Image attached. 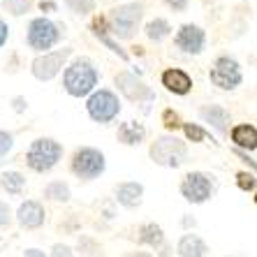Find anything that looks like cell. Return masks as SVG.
Masks as SVG:
<instances>
[{"label":"cell","mask_w":257,"mask_h":257,"mask_svg":"<svg viewBox=\"0 0 257 257\" xmlns=\"http://www.w3.org/2000/svg\"><path fill=\"white\" fill-rule=\"evenodd\" d=\"M86 111L95 123H111L120 114V100L114 90L95 88L86 100Z\"/></svg>","instance_id":"52a82bcc"},{"label":"cell","mask_w":257,"mask_h":257,"mask_svg":"<svg viewBox=\"0 0 257 257\" xmlns=\"http://www.w3.org/2000/svg\"><path fill=\"white\" fill-rule=\"evenodd\" d=\"M63 33H65V26L63 24H56V21H51L47 17H35V19H30V24H28L26 42L37 54H47V51H51L60 42Z\"/></svg>","instance_id":"7a4b0ae2"},{"label":"cell","mask_w":257,"mask_h":257,"mask_svg":"<svg viewBox=\"0 0 257 257\" xmlns=\"http://www.w3.org/2000/svg\"><path fill=\"white\" fill-rule=\"evenodd\" d=\"M65 5L77 17H88L90 12H95V0H65Z\"/></svg>","instance_id":"d4e9b609"},{"label":"cell","mask_w":257,"mask_h":257,"mask_svg":"<svg viewBox=\"0 0 257 257\" xmlns=\"http://www.w3.org/2000/svg\"><path fill=\"white\" fill-rule=\"evenodd\" d=\"M93 257H104V255H93Z\"/></svg>","instance_id":"f35d334b"},{"label":"cell","mask_w":257,"mask_h":257,"mask_svg":"<svg viewBox=\"0 0 257 257\" xmlns=\"http://www.w3.org/2000/svg\"><path fill=\"white\" fill-rule=\"evenodd\" d=\"M236 186L243 192H252L255 190V174L252 172H239L236 174Z\"/></svg>","instance_id":"f1b7e54d"},{"label":"cell","mask_w":257,"mask_h":257,"mask_svg":"<svg viewBox=\"0 0 257 257\" xmlns=\"http://www.w3.org/2000/svg\"><path fill=\"white\" fill-rule=\"evenodd\" d=\"M63 158V146L51 137H37L26 151L28 167L37 174H47L56 167Z\"/></svg>","instance_id":"277c9868"},{"label":"cell","mask_w":257,"mask_h":257,"mask_svg":"<svg viewBox=\"0 0 257 257\" xmlns=\"http://www.w3.org/2000/svg\"><path fill=\"white\" fill-rule=\"evenodd\" d=\"M14 146V135L7 130H0V158H5Z\"/></svg>","instance_id":"f546056e"},{"label":"cell","mask_w":257,"mask_h":257,"mask_svg":"<svg viewBox=\"0 0 257 257\" xmlns=\"http://www.w3.org/2000/svg\"><path fill=\"white\" fill-rule=\"evenodd\" d=\"M7 40H10V26L5 19H0V49L7 44Z\"/></svg>","instance_id":"836d02e7"},{"label":"cell","mask_w":257,"mask_h":257,"mask_svg":"<svg viewBox=\"0 0 257 257\" xmlns=\"http://www.w3.org/2000/svg\"><path fill=\"white\" fill-rule=\"evenodd\" d=\"M206 250L209 248H206L204 239L197 236V234H183L179 239V243H176V252L181 257H204Z\"/></svg>","instance_id":"ffe728a7"},{"label":"cell","mask_w":257,"mask_h":257,"mask_svg":"<svg viewBox=\"0 0 257 257\" xmlns=\"http://www.w3.org/2000/svg\"><path fill=\"white\" fill-rule=\"evenodd\" d=\"M139 243L151 245V248H162L165 245V232L156 222H146L139 227Z\"/></svg>","instance_id":"7402d4cb"},{"label":"cell","mask_w":257,"mask_h":257,"mask_svg":"<svg viewBox=\"0 0 257 257\" xmlns=\"http://www.w3.org/2000/svg\"><path fill=\"white\" fill-rule=\"evenodd\" d=\"M165 5L172 10V12L181 14V12H186L188 5H190V0H165Z\"/></svg>","instance_id":"4dcf8cb0"},{"label":"cell","mask_w":257,"mask_h":257,"mask_svg":"<svg viewBox=\"0 0 257 257\" xmlns=\"http://www.w3.org/2000/svg\"><path fill=\"white\" fill-rule=\"evenodd\" d=\"M44 199H49V202H70L72 197V190L70 186H67L65 181H49L47 186H44Z\"/></svg>","instance_id":"603a6c76"},{"label":"cell","mask_w":257,"mask_h":257,"mask_svg":"<svg viewBox=\"0 0 257 257\" xmlns=\"http://www.w3.org/2000/svg\"><path fill=\"white\" fill-rule=\"evenodd\" d=\"M5 3V10L14 17H24L33 10V0H3Z\"/></svg>","instance_id":"484cf974"},{"label":"cell","mask_w":257,"mask_h":257,"mask_svg":"<svg viewBox=\"0 0 257 257\" xmlns=\"http://www.w3.org/2000/svg\"><path fill=\"white\" fill-rule=\"evenodd\" d=\"M199 118L204 123H209L215 132L225 135L227 132V125H229V111L222 104H206V107L199 109Z\"/></svg>","instance_id":"2e32d148"},{"label":"cell","mask_w":257,"mask_h":257,"mask_svg":"<svg viewBox=\"0 0 257 257\" xmlns=\"http://www.w3.org/2000/svg\"><path fill=\"white\" fill-rule=\"evenodd\" d=\"M114 195H116V202L125 209H137L142 206L144 202V186L139 181H123L118 186L114 188Z\"/></svg>","instance_id":"9a60e30c"},{"label":"cell","mask_w":257,"mask_h":257,"mask_svg":"<svg viewBox=\"0 0 257 257\" xmlns=\"http://www.w3.org/2000/svg\"><path fill=\"white\" fill-rule=\"evenodd\" d=\"M17 220H19V225L26 229H37V227H42L44 220H47V211H44V206L40 202H35V199H26L17 211Z\"/></svg>","instance_id":"4fadbf2b"},{"label":"cell","mask_w":257,"mask_h":257,"mask_svg":"<svg viewBox=\"0 0 257 257\" xmlns=\"http://www.w3.org/2000/svg\"><path fill=\"white\" fill-rule=\"evenodd\" d=\"M149 156L160 167L176 169L186 162L188 151H186V144L181 142L176 135H162V137H158L156 142L151 144Z\"/></svg>","instance_id":"5b68a950"},{"label":"cell","mask_w":257,"mask_h":257,"mask_svg":"<svg viewBox=\"0 0 257 257\" xmlns=\"http://www.w3.org/2000/svg\"><path fill=\"white\" fill-rule=\"evenodd\" d=\"M146 137V127L137 120H125V123H120L118 125V132H116V139L120 144H125V146H139Z\"/></svg>","instance_id":"d6986e66"},{"label":"cell","mask_w":257,"mask_h":257,"mask_svg":"<svg viewBox=\"0 0 257 257\" xmlns=\"http://www.w3.org/2000/svg\"><path fill=\"white\" fill-rule=\"evenodd\" d=\"M24 257H47V252L40 250V248H28V250L24 252Z\"/></svg>","instance_id":"e575fe53"},{"label":"cell","mask_w":257,"mask_h":257,"mask_svg":"<svg viewBox=\"0 0 257 257\" xmlns=\"http://www.w3.org/2000/svg\"><path fill=\"white\" fill-rule=\"evenodd\" d=\"M229 139L239 151H255L257 149V130L252 123H239L229 132Z\"/></svg>","instance_id":"e0dca14e"},{"label":"cell","mask_w":257,"mask_h":257,"mask_svg":"<svg viewBox=\"0 0 257 257\" xmlns=\"http://www.w3.org/2000/svg\"><path fill=\"white\" fill-rule=\"evenodd\" d=\"M70 169H72V174L79 176L81 181H93L104 174L107 160H104V153H102L100 149L81 146V149L74 151V156H72V160H70Z\"/></svg>","instance_id":"8992f818"},{"label":"cell","mask_w":257,"mask_h":257,"mask_svg":"<svg viewBox=\"0 0 257 257\" xmlns=\"http://www.w3.org/2000/svg\"><path fill=\"white\" fill-rule=\"evenodd\" d=\"M144 33H146V37H149L151 42H165L169 35H172V26H169L167 19H162V17H156V19H151L149 24L144 26Z\"/></svg>","instance_id":"44dd1931"},{"label":"cell","mask_w":257,"mask_h":257,"mask_svg":"<svg viewBox=\"0 0 257 257\" xmlns=\"http://www.w3.org/2000/svg\"><path fill=\"white\" fill-rule=\"evenodd\" d=\"M100 72L90 58H74L70 65L63 70V88L72 97H88L97 88Z\"/></svg>","instance_id":"6da1fadb"},{"label":"cell","mask_w":257,"mask_h":257,"mask_svg":"<svg viewBox=\"0 0 257 257\" xmlns=\"http://www.w3.org/2000/svg\"><path fill=\"white\" fill-rule=\"evenodd\" d=\"M70 56H72V47H63V49H56V51L40 54L30 63V72H33V77L37 81H51V79L58 77L63 72Z\"/></svg>","instance_id":"ba28073f"},{"label":"cell","mask_w":257,"mask_h":257,"mask_svg":"<svg viewBox=\"0 0 257 257\" xmlns=\"http://www.w3.org/2000/svg\"><path fill=\"white\" fill-rule=\"evenodd\" d=\"M127 257H153L151 252H144V250H135V252H127Z\"/></svg>","instance_id":"74e56055"},{"label":"cell","mask_w":257,"mask_h":257,"mask_svg":"<svg viewBox=\"0 0 257 257\" xmlns=\"http://www.w3.org/2000/svg\"><path fill=\"white\" fill-rule=\"evenodd\" d=\"M213 192V183H211L209 174L204 172H188L181 181V195L192 204H204Z\"/></svg>","instance_id":"30bf717a"},{"label":"cell","mask_w":257,"mask_h":257,"mask_svg":"<svg viewBox=\"0 0 257 257\" xmlns=\"http://www.w3.org/2000/svg\"><path fill=\"white\" fill-rule=\"evenodd\" d=\"M160 81L174 95H188L192 90V77L186 70H181V67H169V70H165Z\"/></svg>","instance_id":"5bb4252c"},{"label":"cell","mask_w":257,"mask_h":257,"mask_svg":"<svg viewBox=\"0 0 257 257\" xmlns=\"http://www.w3.org/2000/svg\"><path fill=\"white\" fill-rule=\"evenodd\" d=\"M162 123H165V127H167L169 132L179 130V127L183 125V120H181L179 111H174V109H165V111H162Z\"/></svg>","instance_id":"83f0119b"},{"label":"cell","mask_w":257,"mask_h":257,"mask_svg":"<svg viewBox=\"0 0 257 257\" xmlns=\"http://www.w3.org/2000/svg\"><path fill=\"white\" fill-rule=\"evenodd\" d=\"M183 132H186V137H188V142H192V144H202L204 139H206V130H204L199 123H183Z\"/></svg>","instance_id":"4316f807"},{"label":"cell","mask_w":257,"mask_h":257,"mask_svg":"<svg viewBox=\"0 0 257 257\" xmlns=\"http://www.w3.org/2000/svg\"><path fill=\"white\" fill-rule=\"evenodd\" d=\"M0 186L10 195H21L26 188V176L21 172H5L0 176Z\"/></svg>","instance_id":"cb8c5ba5"},{"label":"cell","mask_w":257,"mask_h":257,"mask_svg":"<svg viewBox=\"0 0 257 257\" xmlns=\"http://www.w3.org/2000/svg\"><path fill=\"white\" fill-rule=\"evenodd\" d=\"M12 222V209L5 202H0V227H7Z\"/></svg>","instance_id":"d6a6232c"},{"label":"cell","mask_w":257,"mask_h":257,"mask_svg":"<svg viewBox=\"0 0 257 257\" xmlns=\"http://www.w3.org/2000/svg\"><path fill=\"white\" fill-rule=\"evenodd\" d=\"M90 30H93V35L100 40L102 44L107 49H111L114 54H118L123 60H127V54L123 51V49L118 47V44L111 40V33H109V24H107V17H93V24H90Z\"/></svg>","instance_id":"ac0fdd59"},{"label":"cell","mask_w":257,"mask_h":257,"mask_svg":"<svg viewBox=\"0 0 257 257\" xmlns=\"http://www.w3.org/2000/svg\"><path fill=\"white\" fill-rule=\"evenodd\" d=\"M174 44H176L183 54L197 56V54H202L204 47H206V33L195 24H183L179 28V33L174 35Z\"/></svg>","instance_id":"8fae6325"},{"label":"cell","mask_w":257,"mask_h":257,"mask_svg":"<svg viewBox=\"0 0 257 257\" xmlns=\"http://www.w3.org/2000/svg\"><path fill=\"white\" fill-rule=\"evenodd\" d=\"M209 79L211 84L218 86L220 90H234L243 81V72L232 56H218L209 70Z\"/></svg>","instance_id":"9c48e42d"},{"label":"cell","mask_w":257,"mask_h":257,"mask_svg":"<svg viewBox=\"0 0 257 257\" xmlns=\"http://www.w3.org/2000/svg\"><path fill=\"white\" fill-rule=\"evenodd\" d=\"M24 102H26L24 97H14V104H17L14 109H17V111H24V109H26V107H24Z\"/></svg>","instance_id":"8d00e7d4"},{"label":"cell","mask_w":257,"mask_h":257,"mask_svg":"<svg viewBox=\"0 0 257 257\" xmlns=\"http://www.w3.org/2000/svg\"><path fill=\"white\" fill-rule=\"evenodd\" d=\"M116 86H118V90L123 93V95L127 97L130 102H144V100H153V90L149 88V86L144 84L139 77H135V74H130V72H118L114 77Z\"/></svg>","instance_id":"7c38bea8"},{"label":"cell","mask_w":257,"mask_h":257,"mask_svg":"<svg viewBox=\"0 0 257 257\" xmlns=\"http://www.w3.org/2000/svg\"><path fill=\"white\" fill-rule=\"evenodd\" d=\"M144 19V5L142 3H127V5H118L109 12V33L118 40H132L135 33L139 30V24Z\"/></svg>","instance_id":"3957f363"},{"label":"cell","mask_w":257,"mask_h":257,"mask_svg":"<svg viewBox=\"0 0 257 257\" xmlns=\"http://www.w3.org/2000/svg\"><path fill=\"white\" fill-rule=\"evenodd\" d=\"M51 257H74V252H72L70 245H65V243H56L54 248H51Z\"/></svg>","instance_id":"1f68e13d"},{"label":"cell","mask_w":257,"mask_h":257,"mask_svg":"<svg viewBox=\"0 0 257 257\" xmlns=\"http://www.w3.org/2000/svg\"><path fill=\"white\" fill-rule=\"evenodd\" d=\"M40 10H42V12H54L56 3H51V0H42V3H40Z\"/></svg>","instance_id":"d590c367"}]
</instances>
